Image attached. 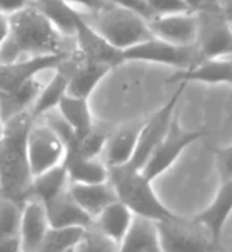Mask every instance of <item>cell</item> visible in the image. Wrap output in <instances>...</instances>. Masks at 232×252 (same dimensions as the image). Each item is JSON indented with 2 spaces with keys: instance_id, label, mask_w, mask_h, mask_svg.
I'll return each instance as SVG.
<instances>
[{
  "instance_id": "7a4b0ae2",
  "label": "cell",
  "mask_w": 232,
  "mask_h": 252,
  "mask_svg": "<svg viewBox=\"0 0 232 252\" xmlns=\"http://www.w3.org/2000/svg\"><path fill=\"white\" fill-rule=\"evenodd\" d=\"M62 38V33L30 3L24 10L10 15V33L0 47V62L32 55L64 54Z\"/></svg>"
},
{
  "instance_id": "603a6c76",
  "label": "cell",
  "mask_w": 232,
  "mask_h": 252,
  "mask_svg": "<svg viewBox=\"0 0 232 252\" xmlns=\"http://www.w3.org/2000/svg\"><path fill=\"white\" fill-rule=\"evenodd\" d=\"M32 5L54 25L64 37H74L75 24L82 12L67 0H33Z\"/></svg>"
},
{
  "instance_id": "4316f807",
  "label": "cell",
  "mask_w": 232,
  "mask_h": 252,
  "mask_svg": "<svg viewBox=\"0 0 232 252\" xmlns=\"http://www.w3.org/2000/svg\"><path fill=\"white\" fill-rule=\"evenodd\" d=\"M57 112L74 129L75 135H84L96 127L94 126V115L92 110H90L89 99H84V97H75L67 94L60 100Z\"/></svg>"
},
{
  "instance_id": "cb8c5ba5",
  "label": "cell",
  "mask_w": 232,
  "mask_h": 252,
  "mask_svg": "<svg viewBox=\"0 0 232 252\" xmlns=\"http://www.w3.org/2000/svg\"><path fill=\"white\" fill-rule=\"evenodd\" d=\"M132 219H134V212L117 199L110 206H107L97 217H94V225L120 244V241L131 227Z\"/></svg>"
},
{
  "instance_id": "83f0119b",
  "label": "cell",
  "mask_w": 232,
  "mask_h": 252,
  "mask_svg": "<svg viewBox=\"0 0 232 252\" xmlns=\"http://www.w3.org/2000/svg\"><path fill=\"white\" fill-rule=\"evenodd\" d=\"M70 184H99L109 181V167L100 157L90 159H64Z\"/></svg>"
},
{
  "instance_id": "d590c367",
  "label": "cell",
  "mask_w": 232,
  "mask_h": 252,
  "mask_svg": "<svg viewBox=\"0 0 232 252\" xmlns=\"http://www.w3.org/2000/svg\"><path fill=\"white\" fill-rule=\"evenodd\" d=\"M0 252H22L20 236L0 239Z\"/></svg>"
},
{
  "instance_id": "44dd1931",
  "label": "cell",
  "mask_w": 232,
  "mask_h": 252,
  "mask_svg": "<svg viewBox=\"0 0 232 252\" xmlns=\"http://www.w3.org/2000/svg\"><path fill=\"white\" fill-rule=\"evenodd\" d=\"M68 192L89 216L97 217L102 211L117 200V192L110 181L99 184H70Z\"/></svg>"
},
{
  "instance_id": "7c38bea8",
  "label": "cell",
  "mask_w": 232,
  "mask_h": 252,
  "mask_svg": "<svg viewBox=\"0 0 232 252\" xmlns=\"http://www.w3.org/2000/svg\"><path fill=\"white\" fill-rule=\"evenodd\" d=\"M74 38L79 55L87 59V61L105 63V65L112 67V69L126 62L124 50L114 47L100 32H97L89 24V20L85 19L84 14L79 17V20L75 24Z\"/></svg>"
},
{
  "instance_id": "1f68e13d",
  "label": "cell",
  "mask_w": 232,
  "mask_h": 252,
  "mask_svg": "<svg viewBox=\"0 0 232 252\" xmlns=\"http://www.w3.org/2000/svg\"><path fill=\"white\" fill-rule=\"evenodd\" d=\"M154 17L157 15H170L182 14V12H192L187 0H147Z\"/></svg>"
},
{
  "instance_id": "b9f144b4",
  "label": "cell",
  "mask_w": 232,
  "mask_h": 252,
  "mask_svg": "<svg viewBox=\"0 0 232 252\" xmlns=\"http://www.w3.org/2000/svg\"><path fill=\"white\" fill-rule=\"evenodd\" d=\"M32 2H33V0H32Z\"/></svg>"
},
{
  "instance_id": "8d00e7d4",
  "label": "cell",
  "mask_w": 232,
  "mask_h": 252,
  "mask_svg": "<svg viewBox=\"0 0 232 252\" xmlns=\"http://www.w3.org/2000/svg\"><path fill=\"white\" fill-rule=\"evenodd\" d=\"M68 3H72L74 7H84L87 8V10L94 12V10H99L102 5H105L107 0H67Z\"/></svg>"
},
{
  "instance_id": "f546056e",
  "label": "cell",
  "mask_w": 232,
  "mask_h": 252,
  "mask_svg": "<svg viewBox=\"0 0 232 252\" xmlns=\"http://www.w3.org/2000/svg\"><path fill=\"white\" fill-rule=\"evenodd\" d=\"M22 204L0 195V239L15 237L20 234Z\"/></svg>"
},
{
  "instance_id": "f1b7e54d",
  "label": "cell",
  "mask_w": 232,
  "mask_h": 252,
  "mask_svg": "<svg viewBox=\"0 0 232 252\" xmlns=\"http://www.w3.org/2000/svg\"><path fill=\"white\" fill-rule=\"evenodd\" d=\"M107 137L105 132L94 127L84 135H75L72 142L66 147V157L64 159H90V157H100L105 147Z\"/></svg>"
},
{
  "instance_id": "d6a6232c",
  "label": "cell",
  "mask_w": 232,
  "mask_h": 252,
  "mask_svg": "<svg viewBox=\"0 0 232 252\" xmlns=\"http://www.w3.org/2000/svg\"><path fill=\"white\" fill-rule=\"evenodd\" d=\"M216 169L221 182L232 177V144L216 151Z\"/></svg>"
},
{
  "instance_id": "e0dca14e",
  "label": "cell",
  "mask_w": 232,
  "mask_h": 252,
  "mask_svg": "<svg viewBox=\"0 0 232 252\" xmlns=\"http://www.w3.org/2000/svg\"><path fill=\"white\" fill-rule=\"evenodd\" d=\"M47 219L52 229H67V227H80L87 229L92 225L94 217L89 216L82 207L77 204L70 192H64L55 199L45 204Z\"/></svg>"
},
{
  "instance_id": "60d3db41",
  "label": "cell",
  "mask_w": 232,
  "mask_h": 252,
  "mask_svg": "<svg viewBox=\"0 0 232 252\" xmlns=\"http://www.w3.org/2000/svg\"><path fill=\"white\" fill-rule=\"evenodd\" d=\"M66 252H75V247H72V249H67Z\"/></svg>"
},
{
  "instance_id": "2e32d148",
  "label": "cell",
  "mask_w": 232,
  "mask_h": 252,
  "mask_svg": "<svg viewBox=\"0 0 232 252\" xmlns=\"http://www.w3.org/2000/svg\"><path fill=\"white\" fill-rule=\"evenodd\" d=\"M231 214H232V177L221 182L212 202L200 212L194 214V219L199 220L212 234L216 242L221 244L222 230H224V225L229 220Z\"/></svg>"
},
{
  "instance_id": "e575fe53",
  "label": "cell",
  "mask_w": 232,
  "mask_h": 252,
  "mask_svg": "<svg viewBox=\"0 0 232 252\" xmlns=\"http://www.w3.org/2000/svg\"><path fill=\"white\" fill-rule=\"evenodd\" d=\"M30 3H32V0H0V14L10 17L17 12L24 10Z\"/></svg>"
},
{
  "instance_id": "3957f363",
  "label": "cell",
  "mask_w": 232,
  "mask_h": 252,
  "mask_svg": "<svg viewBox=\"0 0 232 252\" xmlns=\"http://www.w3.org/2000/svg\"><path fill=\"white\" fill-rule=\"evenodd\" d=\"M109 181L117 192V199L134 212V216H142L152 220H164L174 216L161 200L150 179L145 176L142 169L126 164L120 167L109 169Z\"/></svg>"
},
{
  "instance_id": "ffe728a7",
  "label": "cell",
  "mask_w": 232,
  "mask_h": 252,
  "mask_svg": "<svg viewBox=\"0 0 232 252\" xmlns=\"http://www.w3.org/2000/svg\"><path fill=\"white\" fill-rule=\"evenodd\" d=\"M119 252H162L157 222L134 216L131 227L119 244Z\"/></svg>"
},
{
  "instance_id": "30bf717a",
  "label": "cell",
  "mask_w": 232,
  "mask_h": 252,
  "mask_svg": "<svg viewBox=\"0 0 232 252\" xmlns=\"http://www.w3.org/2000/svg\"><path fill=\"white\" fill-rule=\"evenodd\" d=\"M29 162L32 176L55 167L66 157V145L45 122H33L27 140Z\"/></svg>"
},
{
  "instance_id": "5b68a950",
  "label": "cell",
  "mask_w": 232,
  "mask_h": 252,
  "mask_svg": "<svg viewBox=\"0 0 232 252\" xmlns=\"http://www.w3.org/2000/svg\"><path fill=\"white\" fill-rule=\"evenodd\" d=\"M162 252H224L194 216L174 214L157 222Z\"/></svg>"
},
{
  "instance_id": "74e56055",
  "label": "cell",
  "mask_w": 232,
  "mask_h": 252,
  "mask_svg": "<svg viewBox=\"0 0 232 252\" xmlns=\"http://www.w3.org/2000/svg\"><path fill=\"white\" fill-rule=\"evenodd\" d=\"M192 12L205 10V8H214L221 5V0H187Z\"/></svg>"
},
{
  "instance_id": "ac0fdd59",
  "label": "cell",
  "mask_w": 232,
  "mask_h": 252,
  "mask_svg": "<svg viewBox=\"0 0 232 252\" xmlns=\"http://www.w3.org/2000/svg\"><path fill=\"white\" fill-rule=\"evenodd\" d=\"M50 229L47 219L45 204L38 199L30 197L22 207V222H20V242L22 252H33L44 241L47 230Z\"/></svg>"
},
{
  "instance_id": "8fae6325",
  "label": "cell",
  "mask_w": 232,
  "mask_h": 252,
  "mask_svg": "<svg viewBox=\"0 0 232 252\" xmlns=\"http://www.w3.org/2000/svg\"><path fill=\"white\" fill-rule=\"evenodd\" d=\"M68 57L64 54H45L20 57L12 62H0V92H10L45 70H54Z\"/></svg>"
},
{
  "instance_id": "5bb4252c",
  "label": "cell",
  "mask_w": 232,
  "mask_h": 252,
  "mask_svg": "<svg viewBox=\"0 0 232 252\" xmlns=\"http://www.w3.org/2000/svg\"><path fill=\"white\" fill-rule=\"evenodd\" d=\"M154 37L162 38L175 45H194L197 38V15L196 12L157 15L149 20Z\"/></svg>"
},
{
  "instance_id": "4dcf8cb0",
  "label": "cell",
  "mask_w": 232,
  "mask_h": 252,
  "mask_svg": "<svg viewBox=\"0 0 232 252\" xmlns=\"http://www.w3.org/2000/svg\"><path fill=\"white\" fill-rule=\"evenodd\" d=\"M75 252H119V244L97 229L92 222V225L84 230L80 241L77 242Z\"/></svg>"
},
{
  "instance_id": "f35d334b",
  "label": "cell",
  "mask_w": 232,
  "mask_h": 252,
  "mask_svg": "<svg viewBox=\"0 0 232 252\" xmlns=\"http://www.w3.org/2000/svg\"><path fill=\"white\" fill-rule=\"evenodd\" d=\"M8 33H10V17L0 14V47L8 38Z\"/></svg>"
},
{
  "instance_id": "9c48e42d",
  "label": "cell",
  "mask_w": 232,
  "mask_h": 252,
  "mask_svg": "<svg viewBox=\"0 0 232 252\" xmlns=\"http://www.w3.org/2000/svg\"><path fill=\"white\" fill-rule=\"evenodd\" d=\"M184 91H186V84H177V89H175V92L172 94V97L142 124L134 157L129 162L131 165H134L137 169L144 167V164L147 162L150 154L154 152V149L157 147L159 142L164 139V135L167 134V130H169L170 122H172V119L175 115V109H177V104Z\"/></svg>"
},
{
  "instance_id": "836d02e7",
  "label": "cell",
  "mask_w": 232,
  "mask_h": 252,
  "mask_svg": "<svg viewBox=\"0 0 232 252\" xmlns=\"http://www.w3.org/2000/svg\"><path fill=\"white\" fill-rule=\"evenodd\" d=\"M109 2L117 7L126 8V10L134 12V14L144 17L145 20L154 19V14H152V10H150L147 0H109Z\"/></svg>"
},
{
  "instance_id": "4fadbf2b",
  "label": "cell",
  "mask_w": 232,
  "mask_h": 252,
  "mask_svg": "<svg viewBox=\"0 0 232 252\" xmlns=\"http://www.w3.org/2000/svg\"><path fill=\"white\" fill-rule=\"evenodd\" d=\"M167 82L186 85L192 82L207 85H232V55L199 61L189 69L179 70Z\"/></svg>"
},
{
  "instance_id": "9a60e30c",
  "label": "cell",
  "mask_w": 232,
  "mask_h": 252,
  "mask_svg": "<svg viewBox=\"0 0 232 252\" xmlns=\"http://www.w3.org/2000/svg\"><path fill=\"white\" fill-rule=\"evenodd\" d=\"M72 62H74V57L68 55L66 61L54 70L55 74L52 79L40 89L32 109H30V114L33 115L35 121L44 117L45 114L52 112V110H57L60 100L68 94V79H70Z\"/></svg>"
},
{
  "instance_id": "8992f818",
  "label": "cell",
  "mask_w": 232,
  "mask_h": 252,
  "mask_svg": "<svg viewBox=\"0 0 232 252\" xmlns=\"http://www.w3.org/2000/svg\"><path fill=\"white\" fill-rule=\"evenodd\" d=\"M209 132L205 129H197V130H189L184 129L179 122L177 114L174 115L170 127L164 135V139L159 142V145L154 149V152L150 154L147 162L144 164V174L150 181H156L157 177H161L166 170H169L172 165L177 162V159L184 154L186 149L191 147L192 144L197 140L207 137Z\"/></svg>"
},
{
  "instance_id": "ba28073f",
  "label": "cell",
  "mask_w": 232,
  "mask_h": 252,
  "mask_svg": "<svg viewBox=\"0 0 232 252\" xmlns=\"http://www.w3.org/2000/svg\"><path fill=\"white\" fill-rule=\"evenodd\" d=\"M197 38L196 47L200 59L229 57L232 55V24L222 14L221 7L196 12Z\"/></svg>"
},
{
  "instance_id": "d4e9b609",
  "label": "cell",
  "mask_w": 232,
  "mask_h": 252,
  "mask_svg": "<svg viewBox=\"0 0 232 252\" xmlns=\"http://www.w3.org/2000/svg\"><path fill=\"white\" fill-rule=\"evenodd\" d=\"M40 89V82L37 79H32L10 92H0V115H2L3 124L8 119L32 109Z\"/></svg>"
},
{
  "instance_id": "52a82bcc",
  "label": "cell",
  "mask_w": 232,
  "mask_h": 252,
  "mask_svg": "<svg viewBox=\"0 0 232 252\" xmlns=\"http://www.w3.org/2000/svg\"><path fill=\"white\" fill-rule=\"evenodd\" d=\"M126 62H150L169 65L174 69L184 70L192 67L194 63L202 61L196 44L194 45H175L166 42L162 38L150 37L147 40L132 45L124 50Z\"/></svg>"
},
{
  "instance_id": "d6986e66",
  "label": "cell",
  "mask_w": 232,
  "mask_h": 252,
  "mask_svg": "<svg viewBox=\"0 0 232 252\" xmlns=\"http://www.w3.org/2000/svg\"><path fill=\"white\" fill-rule=\"evenodd\" d=\"M110 70H112V67L105 65V63L87 61L84 57H80V61L74 59L70 79H68V94L75 97L89 99L92 95V92L97 89V85L105 79V75Z\"/></svg>"
},
{
  "instance_id": "6da1fadb",
  "label": "cell",
  "mask_w": 232,
  "mask_h": 252,
  "mask_svg": "<svg viewBox=\"0 0 232 252\" xmlns=\"http://www.w3.org/2000/svg\"><path fill=\"white\" fill-rule=\"evenodd\" d=\"M33 115L30 110L8 119L0 135V195L19 204L32 195V169L29 162L27 140Z\"/></svg>"
},
{
  "instance_id": "277c9868",
  "label": "cell",
  "mask_w": 232,
  "mask_h": 252,
  "mask_svg": "<svg viewBox=\"0 0 232 252\" xmlns=\"http://www.w3.org/2000/svg\"><path fill=\"white\" fill-rule=\"evenodd\" d=\"M85 19L97 32H100L110 44L120 50H126L154 37L149 20L131 10L114 5L109 0L99 10L90 12V17Z\"/></svg>"
},
{
  "instance_id": "ab89813d",
  "label": "cell",
  "mask_w": 232,
  "mask_h": 252,
  "mask_svg": "<svg viewBox=\"0 0 232 252\" xmlns=\"http://www.w3.org/2000/svg\"><path fill=\"white\" fill-rule=\"evenodd\" d=\"M221 10L226 15V19L232 24V0H221Z\"/></svg>"
},
{
  "instance_id": "484cf974",
  "label": "cell",
  "mask_w": 232,
  "mask_h": 252,
  "mask_svg": "<svg viewBox=\"0 0 232 252\" xmlns=\"http://www.w3.org/2000/svg\"><path fill=\"white\" fill-rule=\"evenodd\" d=\"M70 181H68L66 162H60L55 167L38 174L32 181V195L30 197L38 199L40 202L47 204L49 200L55 199L57 195L68 190Z\"/></svg>"
},
{
  "instance_id": "7402d4cb",
  "label": "cell",
  "mask_w": 232,
  "mask_h": 252,
  "mask_svg": "<svg viewBox=\"0 0 232 252\" xmlns=\"http://www.w3.org/2000/svg\"><path fill=\"white\" fill-rule=\"evenodd\" d=\"M140 127L142 126L122 127V129H119L107 137L105 147L100 156V159L105 162L107 167H120V165H126L131 162L137 147V140H139Z\"/></svg>"
}]
</instances>
